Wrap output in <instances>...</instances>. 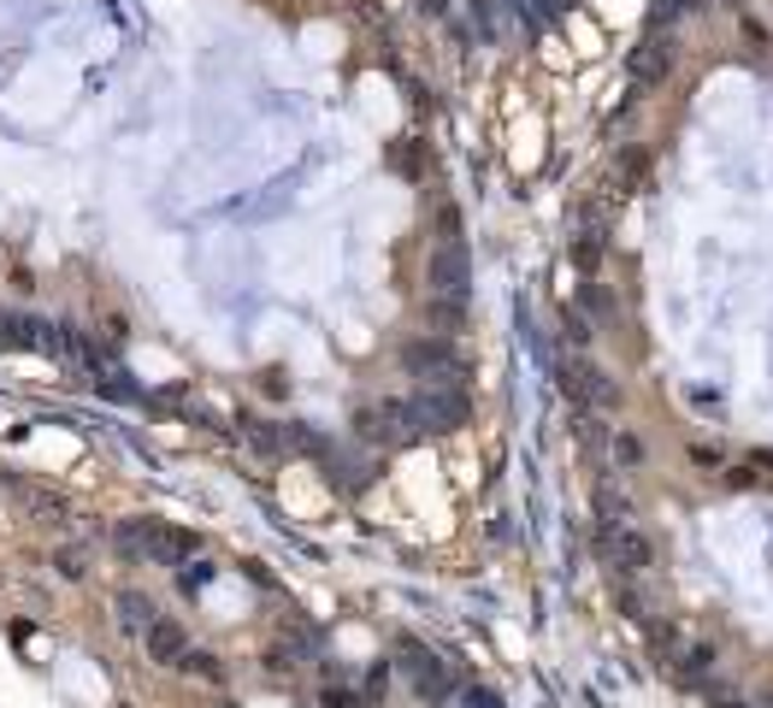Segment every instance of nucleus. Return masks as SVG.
<instances>
[{"mask_svg":"<svg viewBox=\"0 0 773 708\" xmlns=\"http://www.w3.org/2000/svg\"><path fill=\"white\" fill-rule=\"evenodd\" d=\"M426 320L449 337V331H461V320H466V301H455V296H431V301H426Z\"/></svg>","mask_w":773,"mask_h":708,"instance_id":"obj_13","label":"nucleus"},{"mask_svg":"<svg viewBox=\"0 0 773 708\" xmlns=\"http://www.w3.org/2000/svg\"><path fill=\"white\" fill-rule=\"evenodd\" d=\"M703 0H655L650 7V31H667L674 19H685V12H697Z\"/></svg>","mask_w":773,"mask_h":708,"instance_id":"obj_17","label":"nucleus"},{"mask_svg":"<svg viewBox=\"0 0 773 708\" xmlns=\"http://www.w3.org/2000/svg\"><path fill=\"white\" fill-rule=\"evenodd\" d=\"M119 549L130 561L183 567V561L195 555V538H189V531H171V526H154V519H130V526H119Z\"/></svg>","mask_w":773,"mask_h":708,"instance_id":"obj_1","label":"nucleus"},{"mask_svg":"<svg viewBox=\"0 0 773 708\" xmlns=\"http://www.w3.org/2000/svg\"><path fill=\"white\" fill-rule=\"evenodd\" d=\"M573 260H579V266H585V272H596V260H603V219H585V225H579V237H573Z\"/></svg>","mask_w":773,"mask_h":708,"instance_id":"obj_14","label":"nucleus"},{"mask_svg":"<svg viewBox=\"0 0 773 708\" xmlns=\"http://www.w3.org/2000/svg\"><path fill=\"white\" fill-rule=\"evenodd\" d=\"M709 661H714V649L709 644H691V649H679L674 673L685 679V685H709Z\"/></svg>","mask_w":773,"mask_h":708,"instance_id":"obj_12","label":"nucleus"},{"mask_svg":"<svg viewBox=\"0 0 773 708\" xmlns=\"http://www.w3.org/2000/svg\"><path fill=\"white\" fill-rule=\"evenodd\" d=\"M407 408H414V425H419V437H443V431H461L466 425V396L461 389H419L414 401H407Z\"/></svg>","mask_w":773,"mask_h":708,"instance_id":"obj_6","label":"nucleus"},{"mask_svg":"<svg viewBox=\"0 0 773 708\" xmlns=\"http://www.w3.org/2000/svg\"><path fill=\"white\" fill-rule=\"evenodd\" d=\"M638 460H644V443H638L632 431H620L615 437V467H638Z\"/></svg>","mask_w":773,"mask_h":708,"instance_id":"obj_18","label":"nucleus"},{"mask_svg":"<svg viewBox=\"0 0 773 708\" xmlns=\"http://www.w3.org/2000/svg\"><path fill=\"white\" fill-rule=\"evenodd\" d=\"M355 431L378 449H402V443H419V425H414V408L407 401H378V408H360Z\"/></svg>","mask_w":773,"mask_h":708,"instance_id":"obj_4","label":"nucleus"},{"mask_svg":"<svg viewBox=\"0 0 773 708\" xmlns=\"http://www.w3.org/2000/svg\"><path fill=\"white\" fill-rule=\"evenodd\" d=\"M402 367L414 372L426 389H461V379H466V360L455 355V343H449V337H419V343H407V349H402Z\"/></svg>","mask_w":773,"mask_h":708,"instance_id":"obj_2","label":"nucleus"},{"mask_svg":"<svg viewBox=\"0 0 773 708\" xmlns=\"http://www.w3.org/2000/svg\"><path fill=\"white\" fill-rule=\"evenodd\" d=\"M679 60V41L667 36V31H650L644 41H638V53H632V83H644V89H655V83H667V71H674Z\"/></svg>","mask_w":773,"mask_h":708,"instance_id":"obj_10","label":"nucleus"},{"mask_svg":"<svg viewBox=\"0 0 773 708\" xmlns=\"http://www.w3.org/2000/svg\"><path fill=\"white\" fill-rule=\"evenodd\" d=\"M591 543H596V555H603L620 579H638V573L655 561V549H650V538L638 526H596Z\"/></svg>","mask_w":773,"mask_h":708,"instance_id":"obj_3","label":"nucleus"},{"mask_svg":"<svg viewBox=\"0 0 773 708\" xmlns=\"http://www.w3.org/2000/svg\"><path fill=\"white\" fill-rule=\"evenodd\" d=\"M579 313H591V320H615V296L603 290V284H585V290H579Z\"/></svg>","mask_w":773,"mask_h":708,"instance_id":"obj_15","label":"nucleus"},{"mask_svg":"<svg viewBox=\"0 0 773 708\" xmlns=\"http://www.w3.org/2000/svg\"><path fill=\"white\" fill-rule=\"evenodd\" d=\"M0 349L71 355V337H66V325H48V320H12V313H0Z\"/></svg>","mask_w":773,"mask_h":708,"instance_id":"obj_7","label":"nucleus"},{"mask_svg":"<svg viewBox=\"0 0 773 708\" xmlns=\"http://www.w3.org/2000/svg\"><path fill=\"white\" fill-rule=\"evenodd\" d=\"M466 708H502V703H496L490 691H466Z\"/></svg>","mask_w":773,"mask_h":708,"instance_id":"obj_19","label":"nucleus"},{"mask_svg":"<svg viewBox=\"0 0 773 708\" xmlns=\"http://www.w3.org/2000/svg\"><path fill=\"white\" fill-rule=\"evenodd\" d=\"M396 668L407 673V685L419 691L426 703H443V697H455V679H449V668L431 656L426 644H414V638H402L396 644Z\"/></svg>","mask_w":773,"mask_h":708,"instance_id":"obj_5","label":"nucleus"},{"mask_svg":"<svg viewBox=\"0 0 773 708\" xmlns=\"http://www.w3.org/2000/svg\"><path fill=\"white\" fill-rule=\"evenodd\" d=\"M561 389L573 401H585V408H620V389L608 384V372H596L591 360H561Z\"/></svg>","mask_w":773,"mask_h":708,"instance_id":"obj_8","label":"nucleus"},{"mask_svg":"<svg viewBox=\"0 0 773 708\" xmlns=\"http://www.w3.org/2000/svg\"><path fill=\"white\" fill-rule=\"evenodd\" d=\"M466 278H473V266H466V242L443 237V242H437V254H431V296L466 301Z\"/></svg>","mask_w":773,"mask_h":708,"instance_id":"obj_9","label":"nucleus"},{"mask_svg":"<svg viewBox=\"0 0 773 708\" xmlns=\"http://www.w3.org/2000/svg\"><path fill=\"white\" fill-rule=\"evenodd\" d=\"M142 649H148V661H159V668H178L183 661V649H189V638H183V626L178 620H148L142 626Z\"/></svg>","mask_w":773,"mask_h":708,"instance_id":"obj_11","label":"nucleus"},{"mask_svg":"<svg viewBox=\"0 0 773 708\" xmlns=\"http://www.w3.org/2000/svg\"><path fill=\"white\" fill-rule=\"evenodd\" d=\"M119 620H124L130 632H142V626L154 620V602H148V597H136V590H124V597H119Z\"/></svg>","mask_w":773,"mask_h":708,"instance_id":"obj_16","label":"nucleus"}]
</instances>
